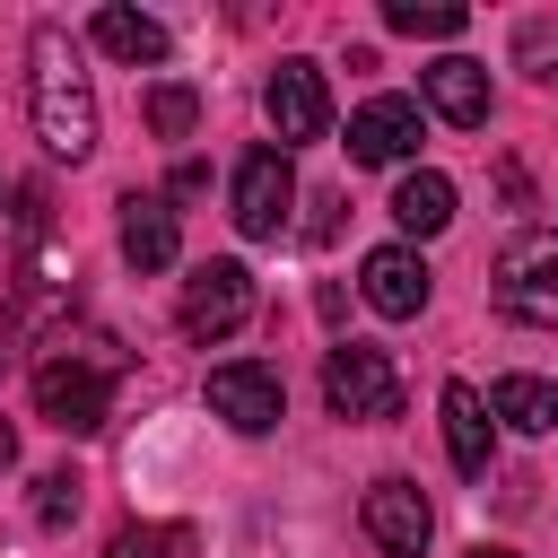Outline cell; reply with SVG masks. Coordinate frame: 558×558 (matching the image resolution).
<instances>
[{
  "mask_svg": "<svg viewBox=\"0 0 558 558\" xmlns=\"http://www.w3.org/2000/svg\"><path fill=\"white\" fill-rule=\"evenodd\" d=\"M514 61H523L541 87H558V17H523V35H514Z\"/></svg>",
  "mask_w": 558,
  "mask_h": 558,
  "instance_id": "obj_20",
  "label": "cell"
},
{
  "mask_svg": "<svg viewBox=\"0 0 558 558\" xmlns=\"http://www.w3.org/2000/svg\"><path fill=\"white\" fill-rule=\"evenodd\" d=\"M392 218H401L410 235H445V227H453V183H445L436 166L401 174V192H392Z\"/></svg>",
  "mask_w": 558,
  "mask_h": 558,
  "instance_id": "obj_16",
  "label": "cell"
},
{
  "mask_svg": "<svg viewBox=\"0 0 558 558\" xmlns=\"http://www.w3.org/2000/svg\"><path fill=\"white\" fill-rule=\"evenodd\" d=\"M384 26H392V35H418V44H453V35L471 26V9H453V0H392Z\"/></svg>",
  "mask_w": 558,
  "mask_h": 558,
  "instance_id": "obj_18",
  "label": "cell"
},
{
  "mask_svg": "<svg viewBox=\"0 0 558 558\" xmlns=\"http://www.w3.org/2000/svg\"><path fill=\"white\" fill-rule=\"evenodd\" d=\"M0 201H9V183H0Z\"/></svg>",
  "mask_w": 558,
  "mask_h": 558,
  "instance_id": "obj_26",
  "label": "cell"
},
{
  "mask_svg": "<svg viewBox=\"0 0 558 558\" xmlns=\"http://www.w3.org/2000/svg\"><path fill=\"white\" fill-rule=\"evenodd\" d=\"M445 453H453V471H462V480H488L497 436H488V401H480L471 384H445Z\"/></svg>",
  "mask_w": 558,
  "mask_h": 558,
  "instance_id": "obj_14",
  "label": "cell"
},
{
  "mask_svg": "<svg viewBox=\"0 0 558 558\" xmlns=\"http://www.w3.org/2000/svg\"><path fill=\"white\" fill-rule=\"evenodd\" d=\"M35 410L61 436H96L113 410V357H44L35 366Z\"/></svg>",
  "mask_w": 558,
  "mask_h": 558,
  "instance_id": "obj_3",
  "label": "cell"
},
{
  "mask_svg": "<svg viewBox=\"0 0 558 558\" xmlns=\"http://www.w3.org/2000/svg\"><path fill=\"white\" fill-rule=\"evenodd\" d=\"M192 122H201V96L192 87H148V131L157 140H183Z\"/></svg>",
  "mask_w": 558,
  "mask_h": 558,
  "instance_id": "obj_21",
  "label": "cell"
},
{
  "mask_svg": "<svg viewBox=\"0 0 558 558\" xmlns=\"http://www.w3.org/2000/svg\"><path fill=\"white\" fill-rule=\"evenodd\" d=\"M488 410H497L506 427H523V436H549V427H558V384H549V375H497Z\"/></svg>",
  "mask_w": 558,
  "mask_h": 558,
  "instance_id": "obj_15",
  "label": "cell"
},
{
  "mask_svg": "<svg viewBox=\"0 0 558 558\" xmlns=\"http://www.w3.org/2000/svg\"><path fill=\"white\" fill-rule=\"evenodd\" d=\"M174 253H183L174 209H166L157 192H131V201H122V262H131V270H166Z\"/></svg>",
  "mask_w": 558,
  "mask_h": 558,
  "instance_id": "obj_13",
  "label": "cell"
},
{
  "mask_svg": "<svg viewBox=\"0 0 558 558\" xmlns=\"http://www.w3.org/2000/svg\"><path fill=\"white\" fill-rule=\"evenodd\" d=\"M357 523H366V541H375L384 558H427V532H436L418 480H375L366 506H357Z\"/></svg>",
  "mask_w": 558,
  "mask_h": 558,
  "instance_id": "obj_9",
  "label": "cell"
},
{
  "mask_svg": "<svg viewBox=\"0 0 558 558\" xmlns=\"http://www.w3.org/2000/svg\"><path fill=\"white\" fill-rule=\"evenodd\" d=\"M70 514H78V471H44V480H35V523L61 532Z\"/></svg>",
  "mask_w": 558,
  "mask_h": 558,
  "instance_id": "obj_22",
  "label": "cell"
},
{
  "mask_svg": "<svg viewBox=\"0 0 558 558\" xmlns=\"http://www.w3.org/2000/svg\"><path fill=\"white\" fill-rule=\"evenodd\" d=\"M410 148H418V105L410 96H366L349 113V157L357 166H401Z\"/></svg>",
  "mask_w": 558,
  "mask_h": 558,
  "instance_id": "obj_11",
  "label": "cell"
},
{
  "mask_svg": "<svg viewBox=\"0 0 558 558\" xmlns=\"http://www.w3.org/2000/svg\"><path fill=\"white\" fill-rule=\"evenodd\" d=\"M26 113H35L44 157H61V166L96 157V87H87L78 44L61 26H35L26 35Z\"/></svg>",
  "mask_w": 558,
  "mask_h": 558,
  "instance_id": "obj_1",
  "label": "cell"
},
{
  "mask_svg": "<svg viewBox=\"0 0 558 558\" xmlns=\"http://www.w3.org/2000/svg\"><path fill=\"white\" fill-rule=\"evenodd\" d=\"M227 201H235V227H244L253 244L288 235V209H296V166H288V148H244Z\"/></svg>",
  "mask_w": 558,
  "mask_h": 558,
  "instance_id": "obj_5",
  "label": "cell"
},
{
  "mask_svg": "<svg viewBox=\"0 0 558 558\" xmlns=\"http://www.w3.org/2000/svg\"><path fill=\"white\" fill-rule=\"evenodd\" d=\"M9 462H17V436H9V418H0V471H9Z\"/></svg>",
  "mask_w": 558,
  "mask_h": 558,
  "instance_id": "obj_24",
  "label": "cell"
},
{
  "mask_svg": "<svg viewBox=\"0 0 558 558\" xmlns=\"http://www.w3.org/2000/svg\"><path fill=\"white\" fill-rule=\"evenodd\" d=\"M174 323H183V340H227V331H244V323H253V270H244V262H201V270L183 279Z\"/></svg>",
  "mask_w": 558,
  "mask_h": 558,
  "instance_id": "obj_6",
  "label": "cell"
},
{
  "mask_svg": "<svg viewBox=\"0 0 558 558\" xmlns=\"http://www.w3.org/2000/svg\"><path fill=\"white\" fill-rule=\"evenodd\" d=\"M96 44L113 61H166V26L148 9H96Z\"/></svg>",
  "mask_w": 558,
  "mask_h": 558,
  "instance_id": "obj_17",
  "label": "cell"
},
{
  "mask_svg": "<svg viewBox=\"0 0 558 558\" xmlns=\"http://www.w3.org/2000/svg\"><path fill=\"white\" fill-rule=\"evenodd\" d=\"M357 288H366V305H375L384 323L427 314V262H418L410 244H375V253L357 262Z\"/></svg>",
  "mask_w": 558,
  "mask_h": 558,
  "instance_id": "obj_10",
  "label": "cell"
},
{
  "mask_svg": "<svg viewBox=\"0 0 558 558\" xmlns=\"http://www.w3.org/2000/svg\"><path fill=\"white\" fill-rule=\"evenodd\" d=\"M262 113H270L279 148L323 140V131H331V87H323V70H314V61H279V70L262 78Z\"/></svg>",
  "mask_w": 558,
  "mask_h": 558,
  "instance_id": "obj_8",
  "label": "cell"
},
{
  "mask_svg": "<svg viewBox=\"0 0 558 558\" xmlns=\"http://www.w3.org/2000/svg\"><path fill=\"white\" fill-rule=\"evenodd\" d=\"M105 558H201V541L183 523H131V532H113Z\"/></svg>",
  "mask_w": 558,
  "mask_h": 558,
  "instance_id": "obj_19",
  "label": "cell"
},
{
  "mask_svg": "<svg viewBox=\"0 0 558 558\" xmlns=\"http://www.w3.org/2000/svg\"><path fill=\"white\" fill-rule=\"evenodd\" d=\"M209 410H218L227 427H244V436H270V427L288 418V384H279V366H262V357H227V366H209Z\"/></svg>",
  "mask_w": 558,
  "mask_h": 558,
  "instance_id": "obj_7",
  "label": "cell"
},
{
  "mask_svg": "<svg viewBox=\"0 0 558 558\" xmlns=\"http://www.w3.org/2000/svg\"><path fill=\"white\" fill-rule=\"evenodd\" d=\"M323 401H331V418H401V375H392L384 349L340 340L323 357Z\"/></svg>",
  "mask_w": 558,
  "mask_h": 558,
  "instance_id": "obj_4",
  "label": "cell"
},
{
  "mask_svg": "<svg viewBox=\"0 0 558 558\" xmlns=\"http://www.w3.org/2000/svg\"><path fill=\"white\" fill-rule=\"evenodd\" d=\"M192 192H209V166H201V157H183V166H174V201H192Z\"/></svg>",
  "mask_w": 558,
  "mask_h": 558,
  "instance_id": "obj_23",
  "label": "cell"
},
{
  "mask_svg": "<svg viewBox=\"0 0 558 558\" xmlns=\"http://www.w3.org/2000/svg\"><path fill=\"white\" fill-rule=\"evenodd\" d=\"M488 296H497V314H514L532 331H558V235H514L488 262Z\"/></svg>",
  "mask_w": 558,
  "mask_h": 558,
  "instance_id": "obj_2",
  "label": "cell"
},
{
  "mask_svg": "<svg viewBox=\"0 0 558 558\" xmlns=\"http://www.w3.org/2000/svg\"><path fill=\"white\" fill-rule=\"evenodd\" d=\"M418 96H427L453 131H480V122H488V70H480L471 52H445L436 70H418Z\"/></svg>",
  "mask_w": 558,
  "mask_h": 558,
  "instance_id": "obj_12",
  "label": "cell"
},
{
  "mask_svg": "<svg viewBox=\"0 0 558 558\" xmlns=\"http://www.w3.org/2000/svg\"><path fill=\"white\" fill-rule=\"evenodd\" d=\"M471 558H514V549H488V541H480V549H471Z\"/></svg>",
  "mask_w": 558,
  "mask_h": 558,
  "instance_id": "obj_25",
  "label": "cell"
}]
</instances>
